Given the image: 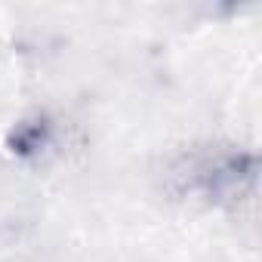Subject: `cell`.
Wrapping results in <instances>:
<instances>
[{
	"mask_svg": "<svg viewBox=\"0 0 262 262\" xmlns=\"http://www.w3.org/2000/svg\"><path fill=\"white\" fill-rule=\"evenodd\" d=\"M256 158L237 148H207L188 158V167L179 173L188 191L207 198L219 207H237L256 188Z\"/></svg>",
	"mask_w": 262,
	"mask_h": 262,
	"instance_id": "1",
	"label": "cell"
},
{
	"mask_svg": "<svg viewBox=\"0 0 262 262\" xmlns=\"http://www.w3.org/2000/svg\"><path fill=\"white\" fill-rule=\"evenodd\" d=\"M13 151L16 155H37L47 142H50V123L47 120H25L13 129Z\"/></svg>",
	"mask_w": 262,
	"mask_h": 262,
	"instance_id": "2",
	"label": "cell"
}]
</instances>
